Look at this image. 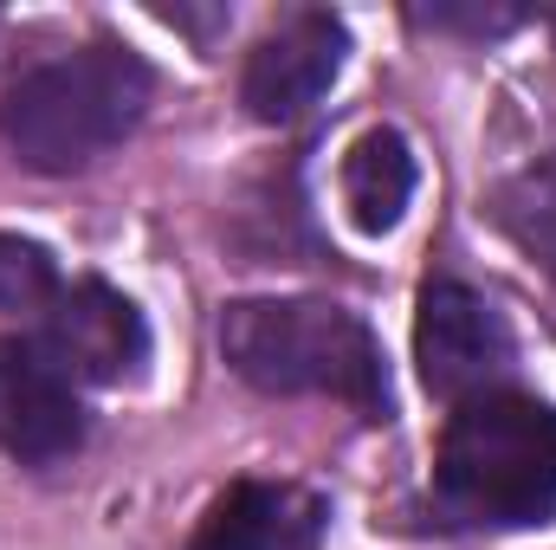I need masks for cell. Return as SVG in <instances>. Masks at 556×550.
Instances as JSON below:
<instances>
[{
	"label": "cell",
	"instance_id": "obj_11",
	"mask_svg": "<svg viewBox=\"0 0 556 550\" xmlns=\"http://www.w3.org/2000/svg\"><path fill=\"white\" fill-rule=\"evenodd\" d=\"M59 291H65L59 260H52L39 240L0 234V311H13V317H46Z\"/></svg>",
	"mask_w": 556,
	"mask_h": 550
},
{
	"label": "cell",
	"instance_id": "obj_7",
	"mask_svg": "<svg viewBox=\"0 0 556 550\" xmlns=\"http://www.w3.org/2000/svg\"><path fill=\"white\" fill-rule=\"evenodd\" d=\"M39 350L72 383H130L149 363V324H142V311L117 285L78 278L39 317Z\"/></svg>",
	"mask_w": 556,
	"mask_h": 550
},
{
	"label": "cell",
	"instance_id": "obj_2",
	"mask_svg": "<svg viewBox=\"0 0 556 550\" xmlns=\"http://www.w3.org/2000/svg\"><path fill=\"white\" fill-rule=\"evenodd\" d=\"M220 357L260 396H330L363 421L395 409L376 330L330 298H233L220 311Z\"/></svg>",
	"mask_w": 556,
	"mask_h": 550
},
{
	"label": "cell",
	"instance_id": "obj_9",
	"mask_svg": "<svg viewBox=\"0 0 556 550\" xmlns=\"http://www.w3.org/2000/svg\"><path fill=\"white\" fill-rule=\"evenodd\" d=\"M415 149L402 142V130H363L343 155V208L363 234H389L402 227L408 201H415Z\"/></svg>",
	"mask_w": 556,
	"mask_h": 550
},
{
	"label": "cell",
	"instance_id": "obj_5",
	"mask_svg": "<svg viewBox=\"0 0 556 550\" xmlns=\"http://www.w3.org/2000/svg\"><path fill=\"white\" fill-rule=\"evenodd\" d=\"M343 52H350V26L337 13H324V7L285 13L273 33L247 52V72H240L247 117H260V124H298L337 85Z\"/></svg>",
	"mask_w": 556,
	"mask_h": 550
},
{
	"label": "cell",
	"instance_id": "obj_12",
	"mask_svg": "<svg viewBox=\"0 0 556 550\" xmlns=\"http://www.w3.org/2000/svg\"><path fill=\"white\" fill-rule=\"evenodd\" d=\"M408 20H415V26H433V33H472V39H492V33L525 26L531 13H525V7H415Z\"/></svg>",
	"mask_w": 556,
	"mask_h": 550
},
{
	"label": "cell",
	"instance_id": "obj_10",
	"mask_svg": "<svg viewBox=\"0 0 556 550\" xmlns=\"http://www.w3.org/2000/svg\"><path fill=\"white\" fill-rule=\"evenodd\" d=\"M492 221L505 227V240L525 260H538L556 278V155H538V162H525L518 175L498 182Z\"/></svg>",
	"mask_w": 556,
	"mask_h": 550
},
{
	"label": "cell",
	"instance_id": "obj_6",
	"mask_svg": "<svg viewBox=\"0 0 556 550\" xmlns=\"http://www.w3.org/2000/svg\"><path fill=\"white\" fill-rule=\"evenodd\" d=\"M78 383L39 350V337H0V447L20 466H59L85 447Z\"/></svg>",
	"mask_w": 556,
	"mask_h": 550
},
{
	"label": "cell",
	"instance_id": "obj_3",
	"mask_svg": "<svg viewBox=\"0 0 556 550\" xmlns=\"http://www.w3.org/2000/svg\"><path fill=\"white\" fill-rule=\"evenodd\" d=\"M149 98H155L149 59L117 39H91L78 52L26 65L0 91V137L39 175H78L149 117Z\"/></svg>",
	"mask_w": 556,
	"mask_h": 550
},
{
	"label": "cell",
	"instance_id": "obj_1",
	"mask_svg": "<svg viewBox=\"0 0 556 550\" xmlns=\"http://www.w3.org/2000/svg\"><path fill=\"white\" fill-rule=\"evenodd\" d=\"M433 518L453 532H531L556 518V409L518 389L446 414L433 453Z\"/></svg>",
	"mask_w": 556,
	"mask_h": 550
},
{
	"label": "cell",
	"instance_id": "obj_8",
	"mask_svg": "<svg viewBox=\"0 0 556 550\" xmlns=\"http://www.w3.org/2000/svg\"><path fill=\"white\" fill-rule=\"evenodd\" d=\"M324 532H330L324 492L291 479H233L194 525L188 550H317Z\"/></svg>",
	"mask_w": 556,
	"mask_h": 550
},
{
	"label": "cell",
	"instance_id": "obj_4",
	"mask_svg": "<svg viewBox=\"0 0 556 550\" xmlns=\"http://www.w3.org/2000/svg\"><path fill=\"white\" fill-rule=\"evenodd\" d=\"M415 363L427 396L459 409L472 396L505 389V376L518 363V343H511L505 311L485 291H472L459 278H427L415 311Z\"/></svg>",
	"mask_w": 556,
	"mask_h": 550
}]
</instances>
